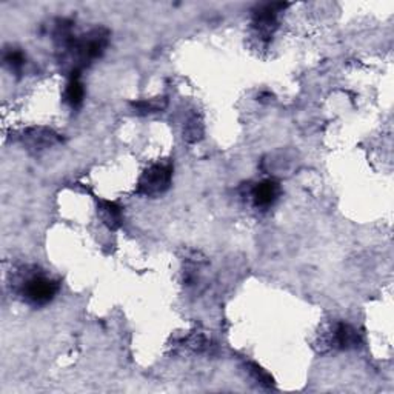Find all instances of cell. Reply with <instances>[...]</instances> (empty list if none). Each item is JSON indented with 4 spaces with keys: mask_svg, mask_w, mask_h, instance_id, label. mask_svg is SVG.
I'll list each match as a JSON object with an SVG mask.
<instances>
[{
    "mask_svg": "<svg viewBox=\"0 0 394 394\" xmlns=\"http://www.w3.org/2000/svg\"><path fill=\"white\" fill-rule=\"evenodd\" d=\"M59 293V282L40 273H32L20 285V295L32 306L48 305Z\"/></svg>",
    "mask_w": 394,
    "mask_h": 394,
    "instance_id": "cell-1",
    "label": "cell"
},
{
    "mask_svg": "<svg viewBox=\"0 0 394 394\" xmlns=\"http://www.w3.org/2000/svg\"><path fill=\"white\" fill-rule=\"evenodd\" d=\"M284 3H273V5H264L255 12V25L259 28V32L265 39H270L273 35V30L276 28V17L277 10L285 8Z\"/></svg>",
    "mask_w": 394,
    "mask_h": 394,
    "instance_id": "cell-4",
    "label": "cell"
},
{
    "mask_svg": "<svg viewBox=\"0 0 394 394\" xmlns=\"http://www.w3.org/2000/svg\"><path fill=\"white\" fill-rule=\"evenodd\" d=\"M83 96H85L83 85H82V82H80L79 71H76V72H72L70 82H68V85H66L65 102L68 104L71 108H77V106L82 105Z\"/></svg>",
    "mask_w": 394,
    "mask_h": 394,
    "instance_id": "cell-7",
    "label": "cell"
},
{
    "mask_svg": "<svg viewBox=\"0 0 394 394\" xmlns=\"http://www.w3.org/2000/svg\"><path fill=\"white\" fill-rule=\"evenodd\" d=\"M251 371H253V375H255V377L259 380L260 384H264V385H266V386H271V385H273V379L270 377L268 373H265L262 368H260V366L253 364V365H251Z\"/></svg>",
    "mask_w": 394,
    "mask_h": 394,
    "instance_id": "cell-9",
    "label": "cell"
},
{
    "mask_svg": "<svg viewBox=\"0 0 394 394\" xmlns=\"http://www.w3.org/2000/svg\"><path fill=\"white\" fill-rule=\"evenodd\" d=\"M280 195V185L273 179H266L260 182L253 190V202L256 208L268 210L270 206L275 205Z\"/></svg>",
    "mask_w": 394,
    "mask_h": 394,
    "instance_id": "cell-3",
    "label": "cell"
},
{
    "mask_svg": "<svg viewBox=\"0 0 394 394\" xmlns=\"http://www.w3.org/2000/svg\"><path fill=\"white\" fill-rule=\"evenodd\" d=\"M173 168L170 164H155L144 171L137 184V195L155 197L162 195L171 185Z\"/></svg>",
    "mask_w": 394,
    "mask_h": 394,
    "instance_id": "cell-2",
    "label": "cell"
},
{
    "mask_svg": "<svg viewBox=\"0 0 394 394\" xmlns=\"http://www.w3.org/2000/svg\"><path fill=\"white\" fill-rule=\"evenodd\" d=\"M360 342H362V339H360L357 330L348 324H337L335 331H333V346L339 350L356 348Z\"/></svg>",
    "mask_w": 394,
    "mask_h": 394,
    "instance_id": "cell-5",
    "label": "cell"
},
{
    "mask_svg": "<svg viewBox=\"0 0 394 394\" xmlns=\"http://www.w3.org/2000/svg\"><path fill=\"white\" fill-rule=\"evenodd\" d=\"M97 213L104 224L111 230H117L122 225V208L110 200H99Z\"/></svg>",
    "mask_w": 394,
    "mask_h": 394,
    "instance_id": "cell-6",
    "label": "cell"
},
{
    "mask_svg": "<svg viewBox=\"0 0 394 394\" xmlns=\"http://www.w3.org/2000/svg\"><path fill=\"white\" fill-rule=\"evenodd\" d=\"M5 63L10 66L11 70L19 71L25 63V56L20 50H10L5 52Z\"/></svg>",
    "mask_w": 394,
    "mask_h": 394,
    "instance_id": "cell-8",
    "label": "cell"
}]
</instances>
